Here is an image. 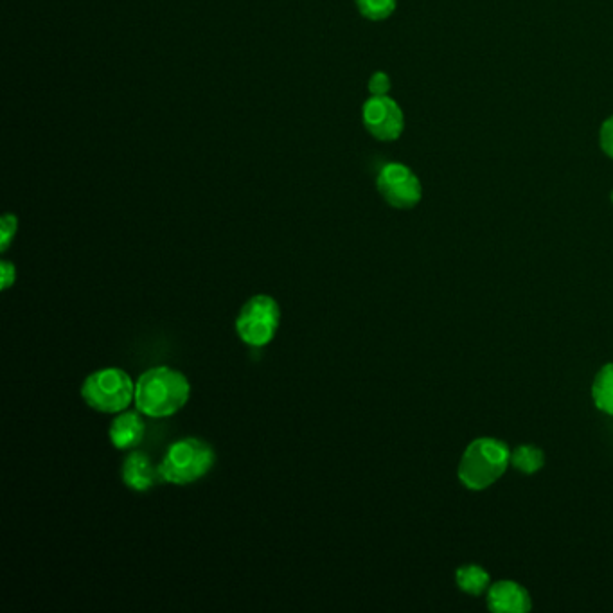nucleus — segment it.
Segmentation results:
<instances>
[{
	"instance_id": "obj_5",
	"label": "nucleus",
	"mask_w": 613,
	"mask_h": 613,
	"mask_svg": "<svg viewBox=\"0 0 613 613\" xmlns=\"http://www.w3.org/2000/svg\"><path fill=\"white\" fill-rule=\"evenodd\" d=\"M281 308L272 295L259 294L243 304L236 317V333L250 347H265L276 337Z\"/></svg>"
},
{
	"instance_id": "obj_14",
	"label": "nucleus",
	"mask_w": 613,
	"mask_h": 613,
	"mask_svg": "<svg viewBox=\"0 0 613 613\" xmlns=\"http://www.w3.org/2000/svg\"><path fill=\"white\" fill-rule=\"evenodd\" d=\"M356 8L367 20H385L396 11V0H355Z\"/></svg>"
},
{
	"instance_id": "obj_18",
	"label": "nucleus",
	"mask_w": 613,
	"mask_h": 613,
	"mask_svg": "<svg viewBox=\"0 0 613 613\" xmlns=\"http://www.w3.org/2000/svg\"><path fill=\"white\" fill-rule=\"evenodd\" d=\"M599 143L603 152L613 159V116L608 117L603 126H601V134H599Z\"/></svg>"
},
{
	"instance_id": "obj_8",
	"label": "nucleus",
	"mask_w": 613,
	"mask_h": 613,
	"mask_svg": "<svg viewBox=\"0 0 613 613\" xmlns=\"http://www.w3.org/2000/svg\"><path fill=\"white\" fill-rule=\"evenodd\" d=\"M121 477L126 488L137 493H146L155 488L159 482H164L160 477L159 466H155L148 455L139 452L126 457L121 468Z\"/></svg>"
},
{
	"instance_id": "obj_15",
	"label": "nucleus",
	"mask_w": 613,
	"mask_h": 613,
	"mask_svg": "<svg viewBox=\"0 0 613 613\" xmlns=\"http://www.w3.org/2000/svg\"><path fill=\"white\" fill-rule=\"evenodd\" d=\"M18 229V218L15 214H4L0 220V250L6 252L11 241L15 240Z\"/></svg>"
},
{
	"instance_id": "obj_11",
	"label": "nucleus",
	"mask_w": 613,
	"mask_h": 613,
	"mask_svg": "<svg viewBox=\"0 0 613 613\" xmlns=\"http://www.w3.org/2000/svg\"><path fill=\"white\" fill-rule=\"evenodd\" d=\"M457 585L471 596H480L489 588V574L479 565H464L455 574Z\"/></svg>"
},
{
	"instance_id": "obj_7",
	"label": "nucleus",
	"mask_w": 613,
	"mask_h": 613,
	"mask_svg": "<svg viewBox=\"0 0 613 613\" xmlns=\"http://www.w3.org/2000/svg\"><path fill=\"white\" fill-rule=\"evenodd\" d=\"M362 119L367 132L378 141H396L405 128V117L400 105L389 96H373L365 101Z\"/></svg>"
},
{
	"instance_id": "obj_17",
	"label": "nucleus",
	"mask_w": 613,
	"mask_h": 613,
	"mask_svg": "<svg viewBox=\"0 0 613 613\" xmlns=\"http://www.w3.org/2000/svg\"><path fill=\"white\" fill-rule=\"evenodd\" d=\"M17 281V268L11 261H0V290H8Z\"/></svg>"
},
{
	"instance_id": "obj_10",
	"label": "nucleus",
	"mask_w": 613,
	"mask_h": 613,
	"mask_svg": "<svg viewBox=\"0 0 613 613\" xmlns=\"http://www.w3.org/2000/svg\"><path fill=\"white\" fill-rule=\"evenodd\" d=\"M144 434H146V425H144L141 412H126L123 410L110 425V443L117 450H132L135 446L143 443Z\"/></svg>"
},
{
	"instance_id": "obj_13",
	"label": "nucleus",
	"mask_w": 613,
	"mask_h": 613,
	"mask_svg": "<svg viewBox=\"0 0 613 613\" xmlns=\"http://www.w3.org/2000/svg\"><path fill=\"white\" fill-rule=\"evenodd\" d=\"M511 464L525 475H533L536 471L542 470L543 464H545V455L536 446H518L515 452L511 454Z\"/></svg>"
},
{
	"instance_id": "obj_19",
	"label": "nucleus",
	"mask_w": 613,
	"mask_h": 613,
	"mask_svg": "<svg viewBox=\"0 0 613 613\" xmlns=\"http://www.w3.org/2000/svg\"><path fill=\"white\" fill-rule=\"evenodd\" d=\"M612 202H613V193H612Z\"/></svg>"
},
{
	"instance_id": "obj_12",
	"label": "nucleus",
	"mask_w": 613,
	"mask_h": 613,
	"mask_svg": "<svg viewBox=\"0 0 613 613\" xmlns=\"http://www.w3.org/2000/svg\"><path fill=\"white\" fill-rule=\"evenodd\" d=\"M592 396L597 409L613 416V364H608L599 371L592 387Z\"/></svg>"
},
{
	"instance_id": "obj_2",
	"label": "nucleus",
	"mask_w": 613,
	"mask_h": 613,
	"mask_svg": "<svg viewBox=\"0 0 613 613\" xmlns=\"http://www.w3.org/2000/svg\"><path fill=\"white\" fill-rule=\"evenodd\" d=\"M511 462V452L502 441L482 437L475 439L462 455L459 479L473 491L486 489L497 482Z\"/></svg>"
},
{
	"instance_id": "obj_6",
	"label": "nucleus",
	"mask_w": 613,
	"mask_h": 613,
	"mask_svg": "<svg viewBox=\"0 0 613 613\" xmlns=\"http://www.w3.org/2000/svg\"><path fill=\"white\" fill-rule=\"evenodd\" d=\"M376 186L383 200L396 209H412L423 196V187L416 173L400 162L385 164L378 173Z\"/></svg>"
},
{
	"instance_id": "obj_3",
	"label": "nucleus",
	"mask_w": 613,
	"mask_h": 613,
	"mask_svg": "<svg viewBox=\"0 0 613 613\" xmlns=\"http://www.w3.org/2000/svg\"><path fill=\"white\" fill-rule=\"evenodd\" d=\"M216 461L211 445L198 437H184L169 446L159 464L160 477L164 482L186 486L205 477Z\"/></svg>"
},
{
	"instance_id": "obj_1",
	"label": "nucleus",
	"mask_w": 613,
	"mask_h": 613,
	"mask_svg": "<svg viewBox=\"0 0 613 613\" xmlns=\"http://www.w3.org/2000/svg\"><path fill=\"white\" fill-rule=\"evenodd\" d=\"M191 383L186 374L171 367H153L135 383L137 410L150 418H168L189 401Z\"/></svg>"
},
{
	"instance_id": "obj_4",
	"label": "nucleus",
	"mask_w": 613,
	"mask_h": 613,
	"mask_svg": "<svg viewBox=\"0 0 613 613\" xmlns=\"http://www.w3.org/2000/svg\"><path fill=\"white\" fill-rule=\"evenodd\" d=\"M81 398L90 409L117 414L128 409L135 400V383L123 369L107 367L90 374L83 382Z\"/></svg>"
},
{
	"instance_id": "obj_9",
	"label": "nucleus",
	"mask_w": 613,
	"mask_h": 613,
	"mask_svg": "<svg viewBox=\"0 0 613 613\" xmlns=\"http://www.w3.org/2000/svg\"><path fill=\"white\" fill-rule=\"evenodd\" d=\"M488 606L491 612L525 613L531 610V597L515 581H498L489 588Z\"/></svg>"
},
{
	"instance_id": "obj_16",
	"label": "nucleus",
	"mask_w": 613,
	"mask_h": 613,
	"mask_svg": "<svg viewBox=\"0 0 613 613\" xmlns=\"http://www.w3.org/2000/svg\"><path fill=\"white\" fill-rule=\"evenodd\" d=\"M391 90V78L385 72H374L369 80L371 96H387Z\"/></svg>"
}]
</instances>
